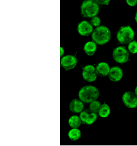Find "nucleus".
Masks as SVG:
<instances>
[{"instance_id": "1", "label": "nucleus", "mask_w": 137, "mask_h": 146, "mask_svg": "<svg viewBox=\"0 0 137 146\" xmlns=\"http://www.w3.org/2000/svg\"><path fill=\"white\" fill-rule=\"evenodd\" d=\"M99 96V90L93 86H87L82 88L78 93L79 98L85 103H91L96 101Z\"/></svg>"}, {"instance_id": "2", "label": "nucleus", "mask_w": 137, "mask_h": 146, "mask_svg": "<svg viewBox=\"0 0 137 146\" xmlns=\"http://www.w3.org/2000/svg\"><path fill=\"white\" fill-rule=\"evenodd\" d=\"M111 31L105 26H99L96 28L92 34L93 41L98 45L107 44L111 39Z\"/></svg>"}, {"instance_id": "3", "label": "nucleus", "mask_w": 137, "mask_h": 146, "mask_svg": "<svg viewBox=\"0 0 137 146\" xmlns=\"http://www.w3.org/2000/svg\"><path fill=\"white\" fill-rule=\"evenodd\" d=\"M81 14L87 18H93L98 14L99 8L98 4L92 0H87L83 3L81 7Z\"/></svg>"}, {"instance_id": "4", "label": "nucleus", "mask_w": 137, "mask_h": 146, "mask_svg": "<svg viewBox=\"0 0 137 146\" xmlns=\"http://www.w3.org/2000/svg\"><path fill=\"white\" fill-rule=\"evenodd\" d=\"M134 35V31L130 26L122 27L117 33L116 38L120 43L126 44L132 41Z\"/></svg>"}, {"instance_id": "5", "label": "nucleus", "mask_w": 137, "mask_h": 146, "mask_svg": "<svg viewBox=\"0 0 137 146\" xmlns=\"http://www.w3.org/2000/svg\"><path fill=\"white\" fill-rule=\"evenodd\" d=\"M113 56L116 62L123 64L128 60L129 52L125 47L120 46L114 50Z\"/></svg>"}, {"instance_id": "6", "label": "nucleus", "mask_w": 137, "mask_h": 146, "mask_svg": "<svg viewBox=\"0 0 137 146\" xmlns=\"http://www.w3.org/2000/svg\"><path fill=\"white\" fill-rule=\"evenodd\" d=\"M122 102L124 105L130 108L137 107V97L135 93L130 91L125 92L122 96Z\"/></svg>"}, {"instance_id": "7", "label": "nucleus", "mask_w": 137, "mask_h": 146, "mask_svg": "<svg viewBox=\"0 0 137 146\" xmlns=\"http://www.w3.org/2000/svg\"><path fill=\"white\" fill-rule=\"evenodd\" d=\"M79 117L84 124L91 125L97 120V114L91 111L90 110H85L81 113Z\"/></svg>"}, {"instance_id": "8", "label": "nucleus", "mask_w": 137, "mask_h": 146, "mask_svg": "<svg viewBox=\"0 0 137 146\" xmlns=\"http://www.w3.org/2000/svg\"><path fill=\"white\" fill-rule=\"evenodd\" d=\"M97 74L96 70L93 66L88 65L83 68V77L88 82H93L97 79Z\"/></svg>"}, {"instance_id": "9", "label": "nucleus", "mask_w": 137, "mask_h": 146, "mask_svg": "<svg viewBox=\"0 0 137 146\" xmlns=\"http://www.w3.org/2000/svg\"><path fill=\"white\" fill-rule=\"evenodd\" d=\"M77 63V60L75 57L73 56H66L63 57L61 60V64L66 70L73 69L75 67Z\"/></svg>"}, {"instance_id": "10", "label": "nucleus", "mask_w": 137, "mask_h": 146, "mask_svg": "<svg viewBox=\"0 0 137 146\" xmlns=\"http://www.w3.org/2000/svg\"><path fill=\"white\" fill-rule=\"evenodd\" d=\"M77 30L80 35L83 36H88L92 33L93 27L89 22L83 21L78 24Z\"/></svg>"}, {"instance_id": "11", "label": "nucleus", "mask_w": 137, "mask_h": 146, "mask_svg": "<svg viewBox=\"0 0 137 146\" xmlns=\"http://www.w3.org/2000/svg\"><path fill=\"white\" fill-rule=\"evenodd\" d=\"M123 76V72L122 69L118 66H115L110 69L108 74L109 78L114 82L119 81L121 80Z\"/></svg>"}, {"instance_id": "12", "label": "nucleus", "mask_w": 137, "mask_h": 146, "mask_svg": "<svg viewBox=\"0 0 137 146\" xmlns=\"http://www.w3.org/2000/svg\"><path fill=\"white\" fill-rule=\"evenodd\" d=\"M110 69L108 64L104 62L99 63L95 68L97 74L99 77H105L108 76L110 71Z\"/></svg>"}, {"instance_id": "13", "label": "nucleus", "mask_w": 137, "mask_h": 146, "mask_svg": "<svg viewBox=\"0 0 137 146\" xmlns=\"http://www.w3.org/2000/svg\"><path fill=\"white\" fill-rule=\"evenodd\" d=\"M84 107V106L83 102H81L77 99L73 100L69 104V110L71 111L73 113H81L83 111Z\"/></svg>"}, {"instance_id": "14", "label": "nucleus", "mask_w": 137, "mask_h": 146, "mask_svg": "<svg viewBox=\"0 0 137 146\" xmlns=\"http://www.w3.org/2000/svg\"><path fill=\"white\" fill-rule=\"evenodd\" d=\"M84 50L88 56H92L96 52L97 45L94 41H89L84 45Z\"/></svg>"}, {"instance_id": "15", "label": "nucleus", "mask_w": 137, "mask_h": 146, "mask_svg": "<svg viewBox=\"0 0 137 146\" xmlns=\"http://www.w3.org/2000/svg\"><path fill=\"white\" fill-rule=\"evenodd\" d=\"M81 120L78 115H72L68 120V124L69 126L73 129H77L81 124Z\"/></svg>"}, {"instance_id": "16", "label": "nucleus", "mask_w": 137, "mask_h": 146, "mask_svg": "<svg viewBox=\"0 0 137 146\" xmlns=\"http://www.w3.org/2000/svg\"><path fill=\"white\" fill-rule=\"evenodd\" d=\"M68 137L72 141H76L81 137V133L78 129H72L68 132Z\"/></svg>"}, {"instance_id": "17", "label": "nucleus", "mask_w": 137, "mask_h": 146, "mask_svg": "<svg viewBox=\"0 0 137 146\" xmlns=\"http://www.w3.org/2000/svg\"><path fill=\"white\" fill-rule=\"evenodd\" d=\"M110 111H111L109 107L107 104H104L101 105V108H100L98 111V114L101 117L106 118L109 115V114H110Z\"/></svg>"}, {"instance_id": "18", "label": "nucleus", "mask_w": 137, "mask_h": 146, "mask_svg": "<svg viewBox=\"0 0 137 146\" xmlns=\"http://www.w3.org/2000/svg\"><path fill=\"white\" fill-rule=\"evenodd\" d=\"M101 103L98 101H94L91 103L89 105V110L94 113H98L99 110L100 108H101Z\"/></svg>"}, {"instance_id": "19", "label": "nucleus", "mask_w": 137, "mask_h": 146, "mask_svg": "<svg viewBox=\"0 0 137 146\" xmlns=\"http://www.w3.org/2000/svg\"><path fill=\"white\" fill-rule=\"evenodd\" d=\"M128 49L129 51L132 54H136L137 53V42L135 41H133L129 43L128 45Z\"/></svg>"}, {"instance_id": "20", "label": "nucleus", "mask_w": 137, "mask_h": 146, "mask_svg": "<svg viewBox=\"0 0 137 146\" xmlns=\"http://www.w3.org/2000/svg\"><path fill=\"white\" fill-rule=\"evenodd\" d=\"M101 24V20L98 17H94L91 18V24L95 26V27H99V25Z\"/></svg>"}, {"instance_id": "21", "label": "nucleus", "mask_w": 137, "mask_h": 146, "mask_svg": "<svg viewBox=\"0 0 137 146\" xmlns=\"http://www.w3.org/2000/svg\"><path fill=\"white\" fill-rule=\"evenodd\" d=\"M95 1L98 4L101 5H108L109 3V0H104V1H102V0H96Z\"/></svg>"}, {"instance_id": "22", "label": "nucleus", "mask_w": 137, "mask_h": 146, "mask_svg": "<svg viewBox=\"0 0 137 146\" xmlns=\"http://www.w3.org/2000/svg\"><path fill=\"white\" fill-rule=\"evenodd\" d=\"M126 3L131 7H134L137 4L136 0H126Z\"/></svg>"}, {"instance_id": "23", "label": "nucleus", "mask_w": 137, "mask_h": 146, "mask_svg": "<svg viewBox=\"0 0 137 146\" xmlns=\"http://www.w3.org/2000/svg\"><path fill=\"white\" fill-rule=\"evenodd\" d=\"M60 50H61V54H60V56H62V55H63V54H64V49H63V48H62V47H61V48H60Z\"/></svg>"}, {"instance_id": "24", "label": "nucleus", "mask_w": 137, "mask_h": 146, "mask_svg": "<svg viewBox=\"0 0 137 146\" xmlns=\"http://www.w3.org/2000/svg\"><path fill=\"white\" fill-rule=\"evenodd\" d=\"M135 95H136V97H137V86L136 87L135 90Z\"/></svg>"}, {"instance_id": "25", "label": "nucleus", "mask_w": 137, "mask_h": 146, "mask_svg": "<svg viewBox=\"0 0 137 146\" xmlns=\"http://www.w3.org/2000/svg\"><path fill=\"white\" fill-rule=\"evenodd\" d=\"M135 21H136V22L137 23V12H136V15H135Z\"/></svg>"}]
</instances>
